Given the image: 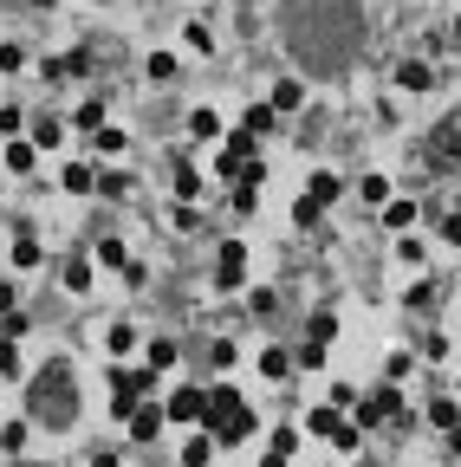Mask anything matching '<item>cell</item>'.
Segmentation results:
<instances>
[{"label": "cell", "mask_w": 461, "mask_h": 467, "mask_svg": "<svg viewBox=\"0 0 461 467\" xmlns=\"http://www.w3.org/2000/svg\"><path fill=\"white\" fill-rule=\"evenodd\" d=\"M300 435H306V422H280L274 435H266V448H280V454L292 461V454H300Z\"/></svg>", "instance_id": "obj_28"}, {"label": "cell", "mask_w": 461, "mask_h": 467, "mask_svg": "<svg viewBox=\"0 0 461 467\" xmlns=\"http://www.w3.org/2000/svg\"><path fill=\"white\" fill-rule=\"evenodd\" d=\"M396 85L403 91H436V65H429V59H403L396 65Z\"/></svg>", "instance_id": "obj_19"}, {"label": "cell", "mask_w": 461, "mask_h": 467, "mask_svg": "<svg viewBox=\"0 0 461 467\" xmlns=\"http://www.w3.org/2000/svg\"><path fill=\"white\" fill-rule=\"evenodd\" d=\"M98 266L124 272V266H130V246H124V240H98Z\"/></svg>", "instance_id": "obj_39"}, {"label": "cell", "mask_w": 461, "mask_h": 467, "mask_svg": "<svg viewBox=\"0 0 461 467\" xmlns=\"http://www.w3.org/2000/svg\"><path fill=\"white\" fill-rule=\"evenodd\" d=\"M7 312H20V292H13V280H0V318Z\"/></svg>", "instance_id": "obj_49"}, {"label": "cell", "mask_w": 461, "mask_h": 467, "mask_svg": "<svg viewBox=\"0 0 461 467\" xmlns=\"http://www.w3.org/2000/svg\"><path fill=\"white\" fill-rule=\"evenodd\" d=\"M0 136H26V104H0Z\"/></svg>", "instance_id": "obj_42"}, {"label": "cell", "mask_w": 461, "mask_h": 467, "mask_svg": "<svg viewBox=\"0 0 461 467\" xmlns=\"http://www.w3.org/2000/svg\"><path fill=\"white\" fill-rule=\"evenodd\" d=\"M162 428H170V409H162V402H137V409H130V422H124V435H130V448H150L156 442V435Z\"/></svg>", "instance_id": "obj_6"}, {"label": "cell", "mask_w": 461, "mask_h": 467, "mask_svg": "<svg viewBox=\"0 0 461 467\" xmlns=\"http://www.w3.org/2000/svg\"><path fill=\"white\" fill-rule=\"evenodd\" d=\"M292 364H300V370H325V364H332V350H325L318 338H306L300 350H292Z\"/></svg>", "instance_id": "obj_33"}, {"label": "cell", "mask_w": 461, "mask_h": 467, "mask_svg": "<svg viewBox=\"0 0 461 467\" xmlns=\"http://www.w3.org/2000/svg\"><path fill=\"white\" fill-rule=\"evenodd\" d=\"M208 364H214V370H234V364H240V344H234V338H214V344H208Z\"/></svg>", "instance_id": "obj_36"}, {"label": "cell", "mask_w": 461, "mask_h": 467, "mask_svg": "<svg viewBox=\"0 0 461 467\" xmlns=\"http://www.w3.org/2000/svg\"><path fill=\"white\" fill-rule=\"evenodd\" d=\"M150 85H170V78H176V59H170V52H150Z\"/></svg>", "instance_id": "obj_43"}, {"label": "cell", "mask_w": 461, "mask_h": 467, "mask_svg": "<svg viewBox=\"0 0 461 467\" xmlns=\"http://www.w3.org/2000/svg\"><path fill=\"white\" fill-rule=\"evenodd\" d=\"M26 442H33V416H7V422H0V454H26Z\"/></svg>", "instance_id": "obj_16"}, {"label": "cell", "mask_w": 461, "mask_h": 467, "mask_svg": "<svg viewBox=\"0 0 461 467\" xmlns=\"http://www.w3.org/2000/svg\"><path fill=\"white\" fill-rule=\"evenodd\" d=\"M410 364H416L410 350H390V357H384V376H390V383H403V376H410Z\"/></svg>", "instance_id": "obj_45"}, {"label": "cell", "mask_w": 461, "mask_h": 467, "mask_svg": "<svg viewBox=\"0 0 461 467\" xmlns=\"http://www.w3.org/2000/svg\"><path fill=\"white\" fill-rule=\"evenodd\" d=\"M91 272H98V260H85V254H65V266H59V286H65L72 298H85V292H91Z\"/></svg>", "instance_id": "obj_12"}, {"label": "cell", "mask_w": 461, "mask_h": 467, "mask_svg": "<svg viewBox=\"0 0 461 467\" xmlns=\"http://www.w3.org/2000/svg\"><path fill=\"white\" fill-rule=\"evenodd\" d=\"M202 428H208L222 448H240V442H254V435H260V416L248 409V396H240V390H208Z\"/></svg>", "instance_id": "obj_2"}, {"label": "cell", "mask_w": 461, "mask_h": 467, "mask_svg": "<svg viewBox=\"0 0 461 467\" xmlns=\"http://www.w3.org/2000/svg\"><path fill=\"white\" fill-rule=\"evenodd\" d=\"M46 266V246H39V234L26 228V234H13V272H39Z\"/></svg>", "instance_id": "obj_17"}, {"label": "cell", "mask_w": 461, "mask_h": 467, "mask_svg": "<svg viewBox=\"0 0 461 467\" xmlns=\"http://www.w3.org/2000/svg\"><path fill=\"white\" fill-rule=\"evenodd\" d=\"M448 454H455V461H461V428H448Z\"/></svg>", "instance_id": "obj_52"}, {"label": "cell", "mask_w": 461, "mask_h": 467, "mask_svg": "<svg viewBox=\"0 0 461 467\" xmlns=\"http://www.w3.org/2000/svg\"><path fill=\"white\" fill-rule=\"evenodd\" d=\"M0 376H20V338H0Z\"/></svg>", "instance_id": "obj_44"}, {"label": "cell", "mask_w": 461, "mask_h": 467, "mask_svg": "<svg viewBox=\"0 0 461 467\" xmlns=\"http://www.w3.org/2000/svg\"><path fill=\"white\" fill-rule=\"evenodd\" d=\"M429 162H436V169H455L461 162V124H442L436 136H429Z\"/></svg>", "instance_id": "obj_13"}, {"label": "cell", "mask_w": 461, "mask_h": 467, "mask_svg": "<svg viewBox=\"0 0 461 467\" xmlns=\"http://www.w3.org/2000/svg\"><path fill=\"white\" fill-rule=\"evenodd\" d=\"M274 124H280V111H274V104H254V111L240 117V130H254V136H266Z\"/></svg>", "instance_id": "obj_37"}, {"label": "cell", "mask_w": 461, "mask_h": 467, "mask_svg": "<svg viewBox=\"0 0 461 467\" xmlns=\"http://www.w3.org/2000/svg\"><path fill=\"white\" fill-rule=\"evenodd\" d=\"M0 72H26V46H13V39L0 46Z\"/></svg>", "instance_id": "obj_46"}, {"label": "cell", "mask_w": 461, "mask_h": 467, "mask_svg": "<svg viewBox=\"0 0 461 467\" xmlns=\"http://www.w3.org/2000/svg\"><path fill=\"white\" fill-rule=\"evenodd\" d=\"M26 324H33L26 312H7V318H0V338H26Z\"/></svg>", "instance_id": "obj_47"}, {"label": "cell", "mask_w": 461, "mask_h": 467, "mask_svg": "<svg viewBox=\"0 0 461 467\" xmlns=\"http://www.w3.org/2000/svg\"><path fill=\"white\" fill-rule=\"evenodd\" d=\"M292 370H300V364H292L286 344H266V350H260V376H266V383H286Z\"/></svg>", "instance_id": "obj_21"}, {"label": "cell", "mask_w": 461, "mask_h": 467, "mask_svg": "<svg viewBox=\"0 0 461 467\" xmlns=\"http://www.w3.org/2000/svg\"><path fill=\"white\" fill-rule=\"evenodd\" d=\"M325 442H332L338 454H358V442H364V428H358V422H351V416H338L332 428H325Z\"/></svg>", "instance_id": "obj_25"}, {"label": "cell", "mask_w": 461, "mask_h": 467, "mask_svg": "<svg viewBox=\"0 0 461 467\" xmlns=\"http://www.w3.org/2000/svg\"><path fill=\"white\" fill-rule=\"evenodd\" d=\"M0 162H7L13 176H33V169H39V143H33V136H7V150H0Z\"/></svg>", "instance_id": "obj_14"}, {"label": "cell", "mask_w": 461, "mask_h": 467, "mask_svg": "<svg viewBox=\"0 0 461 467\" xmlns=\"http://www.w3.org/2000/svg\"><path fill=\"white\" fill-rule=\"evenodd\" d=\"M59 182H65V195H98V162L91 156H65Z\"/></svg>", "instance_id": "obj_8"}, {"label": "cell", "mask_w": 461, "mask_h": 467, "mask_svg": "<svg viewBox=\"0 0 461 467\" xmlns=\"http://www.w3.org/2000/svg\"><path fill=\"white\" fill-rule=\"evenodd\" d=\"M266 104H274L280 117H292V111L306 104V85H300V78H274V91H266Z\"/></svg>", "instance_id": "obj_20"}, {"label": "cell", "mask_w": 461, "mask_h": 467, "mask_svg": "<svg viewBox=\"0 0 461 467\" xmlns=\"http://www.w3.org/2000/svg\"><path fill=\"white\" fill-rule=\"evenodd\" d=\"M91 467H117V448H98V454H91Z\"/></svg>", "instance_id": "obj_50"}, {"label": "cell", "mask_w": 461, "mask_h": 467, "mask_svg": "<svg viewBox=\"0 0 461 467\" xmlns=\"http://www.w3.org/2000/svg\"><path fill=\"white\" fill-rule=\"evenodd\" d=\"M455 39H461V20H455Z\"/></svg>", "instance_id": "obj_53"}, {"label": "cell", "mask_w": 461, "mask_h": 467, "mask_svg": "<svg viewBox=\"0 0 461 467\" xmlns=\"http://www.w3.org/2000/svg\"><path fill=\"white\" fill-rule=\"evenodd\" d=\"M306 195H312L318 208H338V195H344V176H338V169H325V162H318V169L306 176Z\"/></svg>", "instance_id": "obj_11"}, {"label": "cell", "mask_w": 461, "mask_h": 467, "mask_svg": "<svg viewBox=\"0 0 461 467\" xmlns=\"http://www.w3.org/2000/svg\"><path fill=\"white\" fill-rule=\"evenodd\" d=\"M318 221H325V208H318L312 195H300V202H292V228H306V234H312Z\"/></svg>", "instance_id": "obj_38"}, {"label": "cell", "mask_w": 461, "mask_h": 467, "mask_svg": "<svg viewBox=\"0 0 461 467\" xmlns=\"http://www.w3.org/2000/svg\"><path fill=\"white\" fill-rule=\"evenodd\" d=\"M260 467H292V461H286L280 448H266V461H260Z\"/></svg>", "instance_id": "obj_51"}, {"label": "cell", "mask_w": 461, "mask_h": 467, "mask_svg": "<svg viewBox=\"0 0 461 467\" xmlns=\"http://www.w3.org/2000/svg\"><path fill=\"white\" fill-rule=\"evenodd\" d=\"M98 195L104 202H124L130 195V169H98Z\"/></svg>", "instance_id": "obj_31"}, {"label": "cell", "mask_w": 461, "mask_h": 467, "mask_svg": "<svg viewBox=\"0 0 461 467\" xmlns=\"http://www.w3.org/2000/svg\"><path fill=\"white\" fill-rule=\"evenodd\" d=\"M377 221H384V234H410V228L422 221V202H403V195H390L384 208H377Z\"/></svg>", "instance_id": "obj_10"}, {"label": "cell", "mask_w": 461, "mask_h": 467, "mask_svg": "<svg viewBox=\"0 0 461 467\" xmlns=\"http://www.w3.org/2000/svg\"><path fill=\"white\" fill-rule=\"evenodd\" d=\"M396 416H403V390H396V383H377L370 396H358V402H351V422H358L364 435H377V428H384V422H396Z\"/></svg>", "instance_id": "obj_3"}, {"label": "cell", "mask_w": 461, "mask_h": 467, "mask_svg": "<svg viewBox=\"0 0 461 467\" xmlns=\"http://www.w3.org/2000/svg\"><path fill=\"white\" fill-rule=\"evenodd\" d=\"M188 136H196V143H222V136H228L222 111H208V104H196V111H188Z\"/></svg>", "instance_id": "obj_15"}, {"label": "cell", "mask_w": 461, "mask_h": 467, "mask_svg": "<svg viewBox=\"0 0 461 467\" xmlns=\"http://www.w3.org/2000/svg\"><path fill=\"white\" fill-rule=\"evenodd\" d=\"M0 383H7V376H0Z\"/></svg>", "instance_id": "obj_54"}, {"label": "cell", "mask_w": 461, "mask_h": 467, "mask_svg": "<svg viewBox=\"0 0 461 467\" xmlns=\"http://www.w3.org/2000/svg\"><path fill=\"white\" fill-rule=\"evenodd\" d=\"M274 312H280V292L274 286H254L248 292V318H274Z\"/></svg>", "instance_id": "obj_34"}, {"label": "cell", "mask_w": 461, "mask_h": 467, "mask_svg": "<svg viewBox=\"0 0 461 467\" xmlns=\"http://www.w3.org/2000/svg\"><path fill=\"white\" fill-rule=\"evenodd\" d=\"M214 448H222V442H214L208 428H196V435L182 442V467H214Z\"/></svg>", "instance_id": "obj_22"}, {"label": "cell", "mask_w": 461, "mask_h": 467, "mask_svg": "<svg viewBox=\"0 0 461 467\" xmlns=\"http://www.w3.org/2000/svg\"><path fill=\"white\" fill-rule=\"evenodd\" d=\"M248 286V240H222L214 246V292H240Z\"/></svg>", "instance_id": "obj_5"}, {"label": "cell", "mask_w": 461, "mask_h": 467, "mask_svg": "<svg viewBox=\"0 0 461 467\" xmlns=\"http://www.w3.org/2000/svg\"><path fill=\"white\" fill-rule=\"evenodd\" d=\"M228 208L234 214H260V182H234L228 188Z\"/></svg>", "instance_id": "obj_32"}, {"label": "cell", "mask_w": 461, "mask_h": 467, "mask_svg": "<svg viewBox=\"0 0 461 467\" xmlns=\"http://www.w3.org/2000/svg\"><path fill=\"white\" fill-rule=\"evenodd\" d=\"M104 117H111V98H85V104H78V111H72V130H104Z\"/></svg>", "instance_id": "obj_23"}, {"label": "cell", "mask_w": 461, "mask_h": 467, "mask_svg": "<svg viewBox=\"0 0 461 467\" xmlns=\"http://www.w3.org/2000/svg\"><path fill=\"white\" fill-rule=\"evenodd\" d=\"M170 221H176L182 234H202V208H196V202H170Z\"/></svg>", "instance_id": "obj_35"}, {"label": "cell", "mask_w": 461, "mask_h": 467, "mask_svg": "<svg viewBox=\"0 0 461 467\" xmlns=\"http://www.w3.org/2000/svg\"><path fill=\"white\" fill-rule=\"evenodd\" d=\"M26 416L46 422V428H72L78 422V383L65 364H46L33 376V390H26Z\"/></svg>", "instance_id": "obj_1"}, {"label": "cell", "mask_w": 461, "mask_h": 467, "mask_svg": "<svg viewBox=\"0 0 461 467\" xmlns=\"http://www.w3.org/2000/svg\"><path fill=\"white\" fill-rule=\"evenodd\" d=\"M144 364H150L156 376H170V370L182 364V344H176V338H150V344H144Z\"/></svg>", "instance_id": "obj_18"}, {"label": "cell", "mask_w": 461, "mask_h": 467, "mask_svg": "<svg viewBox=\"0 0 461 467\" xmlns=\"http://www.w3.org/2000/svg\"><path fill=\"white\" fill-rule=\"evenodd\" d=\"M306 338H318V344H332V338H338V312H312V324H306Z\"/></svg>", "instance_id": "obj_41"}, {"label": "cell", "mask_w": 461, "mask_h": 467, "mask_svg": "<svg viewBox=\"0 0 461 467\" xmlns=\"http://www.w3.org/2000/svg\"><path fill=\"white\" fill-rule=\"evenodd\" d=\"M422 416H429V428H442V435H448V428H461V402H455V396H429Z\"/></svg>", "instance_id": "obj_24"}, {"label": "cell", "mask_w": 461, "mask_h": 467, "mask_svg": "<svg viewBox=\"0 0 461 467\" xmlns=\"http://www.w3.org/2000/svg\"><path fill=\"white\" fill-rule=\"evenodd\" d=\"M170 188H176V202H196L202 195V169H196V156H170Z\"/></svg>", "instance_id": "obj_9"}, {"label": "cell", "mask_w": 461, "mask_h": 467, "mask_svg": "<svg viewBox=\"0 0 461 467\" xmlns=\"http://www.w3.org/2000/svg\"><path fill=\"white\" fill-rule=\"evenodd\" d=\"M124 286H150V266L137 254H130V266H124Z\"/></svg>", "instance_id": "obj_48"}, {"label": "cell", "mask_w": 461, "mask_h": 467, "mask_svg": "<svg viewBox=\"0 0 461 467\" xmlns=\"http://www.w3.org/2000/svg\"><path fill=\"white\" fill-rule=\"evenodd\" d=\"M104 350H111V357H117V364H124V357H130V350H137V324H130V318H117V324H111V332H104Z\"/></svg>", "instance_id": "obj_26"}, {"label": "cell", "mask_w": 461, "mask_h": 467, "mask_svg": "<svg viewBox=\"0 0 461 467\" xmlns=\"http://www.w3.org/2000/svg\"><path fill=\"white\" fill-rule=\"evenodd\" d=\"M429 221H436V234L448 246H461V208H442V214H429Z\"/></svg>", "instance_id": "obj_40"}, {"label": "cell", "mask_w": 461, "mask_h": 467, "mask_svg": "<svg viewBox=\"0 0 461 467\" xmlns=\"http://www.w3.org/2000/svg\"><path fill=\"white\" fill-rule=\"evenodd\" d=\"M150 390H156V370H150V364H111V396L144 402Z\"/></svg>", "instance_id": "obj_7"}, {"label": "cell", "mask_w": 461, "mask_h": 467, "mask_svg": "<svg viewBox=\"0 0 461 467\" xmlns=\"http://www.w3.org/2000/svg\"><path fill=\"white\" fill-rule=\"evenodd\" d=\"M33 143L39 150H59L65 143V117H33Z\"/></svg>", "instance_id": "obj_30"}, {"label": "cell", "mask_w": 461, "mask_h": 467, "mask_svg": "<svg viewBox=\"0 0 461 467\" xmlns=\"http://www.w3.org/2000/svg\"><path fill=\"white\" fill-rule=\"evenodd\" d=\"M91 150H98V156H124V150H130V136H124L117 124H104V130H91Z\"/></svg>", "instance_id": "obj_29"}, {"label": "cell", "mask_w": 461, "mask_h": 467, "mask_svg": "<svg viewBox=\"0 0 461 467\" xmlns=\"http://www.w3.org/2000/svg\"><path fill=\"white\" fill-rule=\"evenodd\" d=\"M162 409H170L176 428H202V416H208V390H202V383H176V390L162 396Z\"/></svg>", "instance_id": "obj_4"}, {"label": "cell", "mask_w": 461, "mask_h": 467, "mask_svg": "<svg viewBox=\"0 0 461 467\" xmlns=\"http://www.w3.org/2000/svg\"><path fill=\"white\" fill-rule=\"evenodd\" d=\"M390 195H396V188H390V176H377V169L358 182V202H364V208H384Z\"/></svg>", "instance_id": "obj_27"}]
</instances>
